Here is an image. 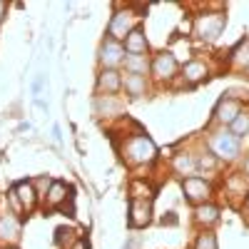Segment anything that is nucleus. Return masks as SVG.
Wrapping results in <instances>:
<instances>
[{
  "label": "nucleus",
  "mask_w": 249,
  "mask_h": 249,
  "mask_svg": "<svg viewBox=\"0 0 249 249\" xmlns=\"http://www.w3.org/2000/svg\"><path fill=\"white\" fill-rule=\"evenodd\" d=\"M152 72H155L157 80H170V77L177 72V60H175V55L160 53V55L152 60Z\"/></svg>",
  "instance_id": "8"
},
{
  "label": "nucleus",
  "mask_w": 249,
  "mask_h": 249,
  "mask_svg": "<svg viewBox=\"0 0 249 249\" xmlns=\"http://www.w3.org/2000/svg\"><path fill=\"white\" fill-rule=\"evenodd\" d=\"M13 192L18 195L20 204H23V210H35V204H37V192H35V184L23 179V182H18L13 187Z\"/></svg>",
  "instance_id": "11"
},
{
  "label": "nucleus",
  "mask_w": 249,
  "mask_h": 249,
  "mask_svg": "<svg viewBox=\"0 0 249 249\" xmlns=\"http://www.w3.org/2000/svg\"><path fill=\"white\" fill-rule=\"evenodd\" d=\"M124 65H127L130 75H142L144 70H147V60H144L142 55H130V57H124Z\"/></svg>",
  "instance_id": "21"
},
{
  "label": "nucleus",
  "mask_w": 249,
  "mask_h": 249,
  "mask_svg": "<svg viewBox=\"0 0 249 249\" xmlns=\"http://www.w3.org/2000/svg\"><path fill=\"white\" fill-rule=\"evenodd\" d=\"M230 132H232L234 137H242V135L249 132V112H239V115H237V120L230 124Z\"/></svg>",
  "instance_id": "22"
},
{
  "label": "nucleus",
  "mask_w": 249,
  "mask_h": 249,
  "mask_svg": "<svg viewBox=\"0 0 249 249\" xmlns=\"http://www.w3.org/2000/svg\"><path fill=\"white\" fill-rule=\"evenodd\" d=\"M199 164H202V167H210V170L214 167V162H212V157H204V160H202Z\"/></svg>",
  "instance_id": "28"
},
{
  "label": "nucleus",
  "mask_w": 249,
  "mask_h": 249,
  "mask_svg": "<svg viewBox=\"0 0 249 249\" xmlns=\"http://www.w3.org/2000/svg\"><path fill=\"white\" fill-rule=\"evenodd\" d=\"M195 214H197V222L199 224H214L219 219V210H217L214 204H199Z\"/></svg>",
  "instance_id": "20"
},
{
  "label": "nucleus",
  "mask_w": 249,
  "mask_h": 249,
  "mask_svg": "<svg viewBox=\"0 0 249 249\" xmlns=\"http://www.w3.org/2000/svg\"><path fill=\"white\" fill-rule=\"evenodd\" d=\"M172 167H175L179 175H190V172L195 170V160H192L190 155H177V157L172 160Z\"/></svg>",
  "instance_id": "23"
},
{
  "label": "nucleus",
  "mask_w": 249,
  "mask_h": 249,
  "mask_svg": "<svg viewBox=\"0 0 249 249\" xmlns=\"http://www.w3.org/2000/svg\"><path fill=\"white\" fill-rule=\"evenodd\" d=\"M184 77H187V82H199V80H204V77H207V65H204V62H199V60L187 62V65H184Z\"/></svg>",
  "instance_id": "18"
},
{
  "label": "nucleus",
  "mask_w": 249,
  "mask_h": 249,
  "mask_svg": "<svg viewBox=\"0 0 249 249\" xmlns=\"http://www.w3.org/2000/svg\"><path fill=\"white\" fill-rule=\"evenodd\" d=\"M150 222H152V199H132L127 224L132 230H142V227H147Z\"/></svg>",
  "instance_id": "4"
},
{
  "label": "nucleus",
  "mask_w": 249,
  "mask_h": 249,
  "mask_svg": "<svg viewBox=\"0 0 249 249\" xmlns=\"http://www.w3.org/2000/svg\"><path fill=\"white\" fill-rule=\"evenodd\" d=\"M124 53L142 55V57H144V53H147V40H144V33H142L140 28H135V30L127 35V40H124Z\"/></svg>",
  "instance_id": "13"
},
{
  "label": "nucleus",
  "mask_w": 249,
  "mask_h": 249,
  "mask_svg": "<svg viewBox=\"0 0 249 249\" xmlns=\"http://www.w3.org/2000/svg\"><path fill=\"white\" fill-rule=\"evenodd\" d=\"M70 197H72V190H70L65 182H53L50 190H48V195H45L48 207H57V210H60V207L65 204Z\"/></svg>",
  "instance_id": "12"
},
{
  "label": "nucleus",
  "mask_w": 249,
  "mask_h": 249,
  "mask_svg": "<svg viewBox=\"0 0 249 249\" xmlns=\"http://www.w3.org/2000/svg\"><path fill=\"white\" fill-rule=\"evenodd\" d=\"M20 227H23V222H20L15 214L0 217V239H18L20 237Z\"/></svg>",
  "instance_id": "14"
},
{
  "label": "nucleus",
  "mask_w": 249,
  "mask_h": 249,
  "mask_svg": "<svg viewBox=\"0 0 249 249\" xmlns=\"http://www.w3.org/2000/svg\"><path fill=\"white\" fill-rule=\"evenodd\" d=\"M247 72H249V68H247Z\"/></svg>",
  "instance_id": "34"
},
{
  "label": "nucleus",
  "mask_w": 249,
  "mask_h": 249,
  "mask_svg": "<svg viewBox=\"0 0 249 249\" xmlns=\"http://www.w3.org/2000/svg\"><path fill=\"white\" fill-rule=\"evenodd\" d=\"M132 8L130 10H117L112 18H110V25H107V35H112V40H127V35L135 30L132 28Z\"/></svg>",
  "instance_id": "5"
},
{
  "label": "nucleus",
  "mask_w": 249,
  "mask_h": 249,
  "mask_svg": "<svg viewBox=\"0 0 249 249\" xmlns=\"http://www.w3.org/2000/svg\"><path fill=\"white\" fill-rule=\"evenodd\" d=\"M122 85H124V90H127V95L140 97V95H144L147 80H144V75H130V72H127V77L122 80Z\"/></svg>",
  "instance_id": "15"
},
{
  "label": "nucleus",
  "mask_w": 249,
  "mask_h": 249,
  "mask_svg": "<svg viewBox=\"0 0 249 249\" xmlns=\"http://www.w3.org/2000/svg\"><path fill=\"white\" fill-rule=\"evenodd\" d=\"M122 157L127 164H147L157 157V147H155V142L147 137V135H132L124 140V144L120 147Z\"/></svg>",
  "instance_id": "1"
},
{
  "label": "nucleus",
  "mask_w": 249,
  "mask_h": 249,
  "mask_svg": "<svg viewBox=\"0 0 249 249\" xmlns=\"http://www.w3.org/2000/svg\"><path fill=\"white\" fill-rule=\"evenodd\" d=\"M122 88V77L117 70H102L97 77V92L100 95H115Z\"/></svg>",
  "instance_id": "10"
},
{
  "label": "nucleus",
  "mask_w": 249,
  "mask_h": 249,
  "mask_svg": "<svg viewBox=\"0 0 249 249\" xmlns=\"http://www.w3.org/2000/svg\"><path fill=\"white\" fill-rule=\"evenodd\" d=\"M247 172H249V162H247Z\"/></svg>",
  "instance_id": "33"
},
{
  "label": "nucleus",
  "mask_w": 249,
  "mask_h": 249,
  "mask_svg": "<svg viewBox=\"0 0 249 249\" xmlns=\"http://www.w3.org/2000/svg\"><path fill=\"white\" fill-rule=\"evenodd\" d=\"M197 35L204 37V40H217L224 30V15L222 13H207V15H199L197 25H195Z\"/></svg>",
  "instance_id": "3"
},
{
  "label": "nucleus",
  "mask_w": 249,
  "mask_h": 249,
  "mask_svg": "<svg viewBox=\"0 0 249 249\" xmlns=\"http://www.w3.org/2000/svg\"><path fill=\"white\" fill-rule=\"evenodd\" d=\"M162 224H177V214L175 212H167V217L162 219Z\"/></svg>",
  "instance_id": "26"
},
{
  "label": "nucleus",
  "mask_w": 249,
  "mask_h": 249,
  "mask_svg": "<svg viewBox=\"0 0 249 249\" xmlns=\"http://www.w3.org/2000/svg\"><path fill=\"white\" fill-rule=\"evenodd\" d=\"M239 112H242V105H239V100H234V97H222L217 110H214L217 120L219 122H227V124H232Z\"/></svg>",
  "instance_id": "9"
},
{
  "label": "nucleus",
  "mask_w": 249,
  "mask_h": 249,
  "mask_svg": "<svg viewBox=\"0 0 249 249\" xmlns=\"http://www.w3.org/2000/svg\"><path fill=\"white\" fill-rule=\"evenodd\" d=\"M72 249H88V244H85V239H80V242H77V244H75Z\"/></svg>",
  "instance_id": "30"
},
{
  "label": "nucleus",
  "mask_w": 249,
  "mask_h": 249,
  "mask_svg": "<svg viewBox=\"0 0 249 249\" xmlns=\"http://www.w3.org/2000/svg\"><path fill=\"white\" fill-rule=\"evenodd\" d=\"M124 249H137V242L135 239H127V242H124Z\"/></svg>",
  "instance_id": "29"
},
{
  "label": "nucleus",
  "mask_w": 249,
  "mask_h": 249,
  "mask_svg": "<svg viewBox=\"0 0 249 249\" xmlns=\"http://www.w3.org/2000/svg\"><path fill=\"white\" fill-rule=\"evenodd\" d=\"M232 62L237 68H249V37H244V40H239V45L232 50Z\"/></svg>",
  "instance_id": "19"
},
{
  "label": "nucleus",
  "mask_w": 249,
  "mask_h": 249,
  "mask_svg": "<svg viewBox=\"0 0 249 249\" xmlns=\"http://www.w3.org/2000/svg\"><path fill=\"white\" fill-rule=\"evenodd\" d=\"M182 190H184L187 202H192V204H202L207 197H210V184H207L202 177H187L182 182Z\"/></svg>",
  "instance_id": "7"
},
{
  "label": "nucleus",
  "mask_w": 249,
  "mask_h": 249,
  "mask_svg": "<svg viewBox=\"0 0 249 249\" xmlns=\"http://www.w3.org/2000/svg\"><path fill=\"white\" fill-rule=\"evenodd\" d=\"M5 10H8V5H5V3H0V20L5 18Z\"/></svg>",
  "instance_id": "31"
},
{
  "label": "nucleus",
  "mask_w": 249,
  "mask_h": 249,
  "mask_svg": "<svg viewBox=\"0 0 249 249\" xmlns=\"http://www.w3.org/2000/svg\"><path fill=\"white\" fill-rule=\"evenodd\" d=\"M210 150L222 160H234L239 155V137L232 132H217L210 137Z\"/></svg>",
  "instance_id": "2"
},
{
  "label": "nucleus",
  "mask_w": 249,
  "mask_h": 249,
  "mask_svg": "<svg viewBox=\"0 0 249 249\" xmlns=\"http://www.w3.org/2000/svg\"><path fill=\"white\" fill-rule=\"evenodd\" d=\"M130 195L132 199H152L155 197V187L144 179H132L130 182Z\"/></svg>",
  "instance_id": "17"
},
{
  "label": "nucleus",
  "mask_w": 249,
  "mask_h": 249,
  "mask_svg": "<svg viewBox=\"0 0 249 249\" xmlns=\"http://www.w3.org/2000/svg\"><path fill=\"white\" fill-rule=\"evenodd\" d=\"M195 249H217V239H214V234H199Z\"/></svg>",
  "instance_id": "24"
},
{
  "label": "nucleus",
  "mask_w": 249,
  "mask_h": 249,
  "mask_svg": "<svg viewBox=\"0 0 249 249\" xmlns=\"http://www.w3.org/2000/svg\"><path fill=\"white\" fill-rule=\"evenodd\" d=\"M95 105H97L100 115H120L122 112V105L115 100V95H100Z\"/></svg>",
  "instance_id": "16"
},
{
  "label": "nucleus",
  "mask_w": 249,
  "mask_h": 249,
  "mask_svg": "<svg viewBox=\"0 0 249 249\" xmlns=\"http://www.w3.org/2000/svg\"><path fill=\"white\" fill-rule=\"evenodd\" d=\"M122 60H124V45L117 43V40H112V37H107L105 43H102V48H100L102 68H105V70H115Z\"/></svg>",
  "instance_id": "6"
},
{
  "label": "nucleus",
  "mask_w": 249,
  "mask_h": 249,
  "mask_svg": "<svg viewBox=\"0 0 249 249\" xmlns=\"http://www.w3.org/2000/svg\"><path fill=\"white\" fill-rule=\"evenodd\" d=\"M53 140H55V144H60V142H62V135H60V127H57V124L53 127Z\"/></svg>",
  "instance_id": "27"
},
{
  "label": "nucleus",
  "mask_w": 249,
  "mask_h": 249,
  "mask_svg": "<svg viewBox=\"0 0 249 249\" xmlns=\"http://www.w3.org/2000/svg\"><path fill=\"white\" fill-rule=\"evenodd\" d=\"M244 217H247V222H249V195H247V204H244Z\"/></svg>",
  "instance_id": "32"
},
{
  "label": "nucleus",
  "mask_w": 249,
  "mask_h": 249,
  "mask_svg": "<svg viewBox=\"0 0 249 249\" xmlns=\"http://www.w3.org/2000/svg\"><path fill=\"white\" fill-rule=\"evenodd\" d=\"M43 85H45V75H35L33 85H30V92L37 97V95H40V90H43Z\"/></svg>",
  "instance_id": "25"
}]
</instances>
